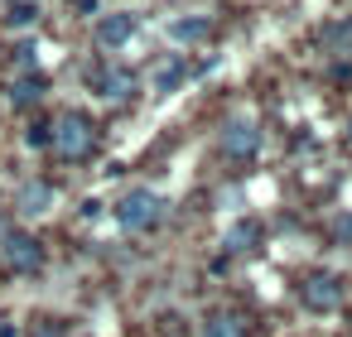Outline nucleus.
Segmentation results:
<instances>
[{
	"instance_id": "nucleus-1",
	"label": "nucleus",
	"mask_w": 352,
	"mask_h": 337,
	"mask_svg": "<svg viewBox=\"0 0 352 337\" xmlns=\"http://www.w3.org/2000/svg\"><path fill=\"white\" fill-rule=\"evenodd\" d=\"M49 130H54V135H49V145H54L63 159H82V154H92V145H97V130H92V121H87V116H78V111L58 116Z\"/></svg>"
},
{
	"instance_id": "nucleus-2",
	"label": "nucleus",
	"mask_w": 352,
	"mask_h": 337,
	"mask_svg": "<svg viewBox=\"0 0 352 337\" xmlns=\"http://www.w3.org/2000/svg\"><path fill=\"white\" fill-rule=\"evenodd\" d=\"M0 260H6L15 275H34L44 265V246L30 231H6V236H0Z\"/></svg>"
},
{
	"instance_id": "nucleus-3",
	"label": "nucleus",
	"mask_w": 352,
	"mask_h": 337,
	"mask_svg": "<svg viewBox=\"0 0 352 337\" xmlns=\"http://www.w3.org/2000/svg\"><path fill=\"white\" fill-rule=\"evenodd\" d=\"M116 217H121V226H126V231H145V226H155V222L164 217V202H160L150 188H135V193H126V198H121Z\"/></svg>"
},
{
	"instance_id": "nucleus-4",
	"label": "nucleus",
	"mask_w": 352,
	"mask_h": 337,
	"mask_svg": "<svg viewBox=\"0 0 352 337\" xmlns=\"http://www.w3.org/2000/svg\"><path fill=\"white\" fill-rule=\"evenodd\" d=\"M222 150H227L232 159L256 154V150H261V130H256V121H251V116H232V121L222 126Z\"/></svg>"
},
{
	"instance_id": "nucleus-5",
	"label": "nucleus",
	"mask_w": 352,
	"mask_h": 337,
	"mask_svg": "<svg viewBox=\"0 0 352 337\" xmlns=\"http://www.w3.org/2000/svg\"><path fill=\"white\" fill-rule=\"evenodd\" d=\"M131 34H135V15H131V10L97 20V44H102V49H121V44H131Z\"/></svg>"
},
{
	"instance_id": "nucleus-6",
	"label": "nucleus",
	"mask_w": 352,
	"mask_h": 337,
	"mask_svg": "<svg viewBox=\"0 0 352 337\" xmlns=\"http://www.w3.org/2000/svg\"><path fill=\"white\" fill-rule=\"evenodd\" d=\"M92 87H97V97L121 102V97L131 92V73H121V68H97V73H92Z\"/></svg>"
},
{
	"instance_id": "nucleus-7",
	"label": "nucleus",
	"mask_w": 352,
	"mask_h": 337,
	"mask_svg": "<svg viewBox=\"0 0 352 337\" xmlns=\"http://www.w3.org/2000/svg\"><path fill=\"white\" fill-rule=\"evenodd\" d=\"M304 299H309V308H338L342 289H338V279H333V275H314V279L304 284Z\"/></svg>"
},
{
	"instance_id": "nucleus-8",
	"label": "nucleus",
	"mask_w": 352,
	"mask_h": 337,
	"mask_svg": "<svg viewBox=\"0 0 352 337\" xmlns=\"http://www.w3.org/2000/svg\"><path fill=\"white\" fill-rule=\"evenodd\" d=\"M203 337H246V318L241 313H212L203 323Z\"/></svg>"
},
{
	"instance_id": "nucleus-9",
	"label": "nucleus",
	"mask_w": 352,
	"mask_h": 337,
	"mask_svg": "<svg viewBox=\"0 0 352 337\" xmlns=\"http://www.w3.org/2000/svg\"><path fill=\"white\" fill-rule=\"evenodd\" d=\"M39 20V0H10V5H6V25L10 30H30Z\"/></svg>"
},
{
	"instance_id": "nucleus-10",
	"label": "nucleus",
	"mask_w": 352,
	"mask_h": 337,
	"mask_svg": "<svg viewBox=\"0 0 352 337\" xmlns=\"http://www.w3.org/2000/svg\"><path fill=\"white\" fill-rule=\"evenodd\" d=\"M323 49H333V54H352V20L328 25V30H323Z\"/></svg>"
},
{
	"instance_id": "nucleus-11",
	"label": "nucleus",
	"mask_w": 352,
	"mask_h": 337,
	"mask_svg": "<svg viewBox=\"0 0 352 337\" xmlns=\"http://www.w3.org/2000/svg\"><path fill=\"white\" fill-rule=\"evenodd\" d=\"M49 202H54V193H49L44 183H30V188L20 193V212H30V217H34V212H49Z\"/></svg>"
},
{
	"instance_id": "nucleus-12",
	"label": "nucleus",
	"mask_w": 352,
	"mask_h": 337,
	"mask_svg": "<svg viewBox=\"0 0 352 337\" xmlns=\"http://www.w3.org/2000/svg\"><path fill=\"white\" fill-rule=\"evenodd\" d=\"M169 34H174L179 44H188V39H208V20H179V25H169Z\"/></svg>"
},
{
	"instance_id": "nucleus-13",
	"label": "nucleus",
	"mask_w": 352,
	"mask_h": 337,
	"mask_svg": "<svg viewBox=\"0 0 352 337\" xmlns=\"http://www.w3.org/2000/svg\"><path fill=\"white\" fill-rule=\"evenodd\" d=\"M39 92H44L39 78H20V82L10 87V102H15V106H30V102H39Z\"/></svg>"
},
{
	"instance_id": "nucleus-14",
	"label": "nucleus",
	"mask_w": 352,
	"mask_h": 337,
	"mask_svg": "<svg viewBox=\"0 0 352 337\" xmlns=\"http://www.w3.org/2000/svg\"><path fill=\"white\" fill-rule=\"evenodd\" d=\"M184 78H188V68H184V63H169V68H160V78H155V92H174Z\"/></svg>"
},
{
	"instance_id": "nucleus-15",
	"label": "nucleus",
	"mask_w": 352,
	"mask_h": 337,
	"mask_svg": "<svg viewBox=\"0 0 352 337\" xmlns=\"http://www.w3.org/2000/svg\"><path fill=\"white\" fill-rule=\"evenodd\" d=\"M338 231H342V236H352V217H347V222H338Z\"/></svg>"
}]
</instances>
